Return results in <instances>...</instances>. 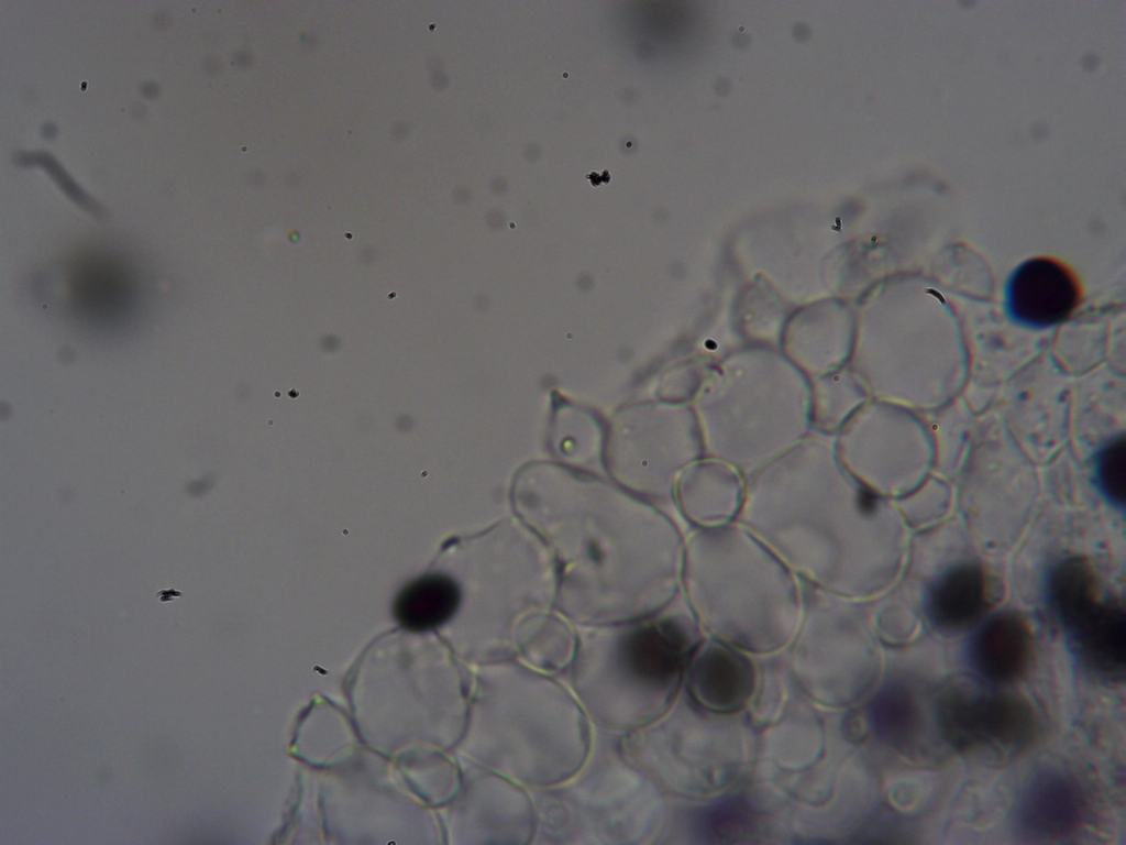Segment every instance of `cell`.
<instances>
[{"label":"cell","instance_id":"obj_10","mask_svg":"<svg viewBox=\"0 0 1126 845\" xmlns=\"http://www.w3.org/2000/svg\"><path fill=\"white\" fill-rule=\"evenodd\" d=\"M1033 655V636L1026 619L1005 611L990 618L971 646V659L987 680L1006 683L1019 679Z\"/></svg>","mask_w":1126,"mask_h":845},{"label":"cell","instance_id":"obj_4","mask_svg":"<svg viewBox=\"0 0 1126 845\" xmlns=\"http://www.w3.org/2000/svg\"><path fill=\"white\" fill-rule=\"evenodd\" d=\"M938 721L942 737L958 751L990 743L1011 749L1027 748L1038 731L1031 705L1011 693L973 696L951 691L941 698Z\"/></svg>","mask_w":1126,"mask_h":845},{"label":"cell","instance_id":"obj_14","mask_svg":"<svg viewBox=\"0 0 1126 845\" xmlns=\"http://www.w3.org/2000/svg\"><path fill=\"white\" fill-rule=\"evenodd\" d=\"M869 724L876 736L898 750L910 748L921 727L919 704L903 681L888 679L868 705Z\"/></svg>","mask_w":1126,"mask_h":845},{"label":"cell","instance_id":"obj_6","mask_svg":"<svg viewBox=\"0 0 1126 845\" xmlns=\"http://www.w3.org/2000/svg\"><path fill=\"white\" fill-rule=\"evenodd\" d=\"M689 660L688 690L698 705L737 714L752 702L759 676L747 652L705 636Z\"/></svg>","mask_w":1126,"mask_h":845},{"label":"cell","instance_id":"obj_17","mask_svg":"<svg viewBox=\"0 0 1126 845\" xmlns=\"http://www.w3.org/2000/svg\"><path fill=\"white\" fill-rule=\"evenodd\" d=\"M758 812L746 798L727 795L704 805L697 816L699 835L708 843H735L755 834Z\"/></svg>","mask_w":1126,"mask_h":845},{"label":"cell","instance_id":"obj_3","mask_svg":"<svg viewBox=\"0 0 1126 845\" xmlns=\"http://www.w3.org/2000/svg\"><path fill=\"white\" fill-rule=\"evenodd\" d=\"M802 585L803 616L791 643L795 680L820 705H852L870 688L874 671L862 600L840 596L803 580Z\"/></svg>","mask_w":1126,"mask_h":845},{"label":"cell","instance_id":"obj_16","mask_svg":"<svg viewBox=\"0 0 1126 845\" xmlns=\"http://www.w3.org/2000/svg\"><path fill=\"white\" fill-rule=\"evenodd\" d=\"M762 748L779 767L802 770L814 765L821 755L824 732L810 714L792 716L768 729Z\"/></svg>","mask_w":1126,"mask_h":845},{"label":"cell","instance_id":"obj_8","mask_svg":"<svg viewBox=\"0 0 1126 845\" xmlns=\"http://www.w3.org/2000/svg\"><path fill=\"white\" fill-rule=\"evenodd\" d=\"M744 493L746 478L731 464L707 456L687 465L681 478V506L696 529L737 520Z\"/></svg>","mask_w":1126,"mask_h":845},{"label":"cell","instance_id":"obj_15","mask_svg":"<svg viewBox=\"0 0 1126 845\" xmlns=\"http://www.w3.org/2000/svg\"><path fill=\"white\" fill-rule=\"evenodd\" d=\"M1047 597L1068 630L1103 597L1099 575L1090 561L1080 556L1059 561L1048 574Z\"/></svg>","mask_w":1126,"mask_h":845},{"label":"cell","instance_id":"obj_11","mask_svg":"<svg viewBox=\"0 0 1126 845\" xmlns=\"http://www.w3.org/2000/svg\"><path fill=\"white\" fill-rule=\"evenodd\" d=\"M1068 632L1091 668L1108 677L1124 674L1126 619L1125 607L1118 600L1102 597Z\"/></svg>","mask_w":1126,"mask_h":845},{"label":"cell","instance_id":"obj_13","mask_svg":"<svg viewBox=\"0 0 1126 845\" xmlns=\"http://www.w3.org/2000/svg\"><path fill=\"white\" fill-rule=\"evenodd\" d=\"M460 601V588L450 577L426 574L400 590L394 601L393 613L402 628L426 632L448 622Z\"/></svg>","mask_w":1126,"mask_h":845},{"label":"cell","instance_id":"obj_1","mask_svg":"<svg viewBox=\"0 0 1126 845\" xmlns=\"http://www.w3.org/2000/svg\"><path fill=\"white\" fill-rule=\"evenodd\" d=\"M881 494L852 476L834 446H796L746 478L738 522L796 575L830 593L864 600L875 589L873 530Z\"/></svg>","mask_w":1126,"mask_h":845},{"label":"cell","instance_id":"obj_7","mask_svg":"<svg viewBox=\"0 0 1126 845\" xmlns=\"http://www.w3.org/2000/svg\"><path fill=\"white\" fill-rule=\"evenodd\" d=\"M1080 301V288L1072 273L1049 257L1024 262L1006 286L1011 317L1025 326L1049 327L1066 320Z\"/></svg>","mask_w":1126,"mask_h":845},{"label":"cell","instance_id":"obj_18","mask_svg":"<svg viewBox=\"0 0 1126 845\" xmlns=\"http://www.w3.org/2000/svg\"><path fill=\"white\" fill-rule=\"evenodd\" d=\"M1095 478L1101 493L1116 507L1125 504L1126 443L1116 436L1102 447L1095 460Z\"/></svg>","mask_w":1126,"mask_h":845},{"label":"cell","instance_id":"obj_5","mask_svg":"<svg viewBox=\"0 0 1126 845\" xmlns=\"http://www.w3.org/2000/svg\"><path fill=\"white\" fill-rule=\"evenodd\" d=\"M703 633L693 611L682 617H662L627 636L622 660L639 681L664 691L672 690L686 658L705 638Z\"/></svg>","mask_w":1126,"mask_h":845},{"label":"cell","instance_id":"obj_2","mask_svg":"<svg viewBox=\"0 0 1126 845\" xmlns=\"http://www.w3.org/2000/svg\"><path fill=\"white\" fill-rule=\"evenodd\" d=\"M683 563L689 607L706 636L753 655L792 643L802 580L741 523L695 529Z\"/></svg>","mask_w":1126,"mask_h":845},{"label":"cell","instance_id":"obj_9","mask_svg":"<svg viewBox=\"0 0 1126 845\" xmlns=\"http://www.w3.org/2000/svg\"><path fill=\"white\" fill-rule=\"evenodd\" d=\"M1086 812L1080 786L1068 776L1045 772L1025 789L1017 808V822L1028 836L1057 839L1071 835Z\"/></svg>","mask_w":1126,"mask_h":845},{"label":"cell","instance_id":"obj_12","mask_svg":"<svg viewBox=\"0 0 1126 845\" xmlns=\"http://www.w3.org/2000/svg\"><path fill=\"white\" fill-rule=\"evenodd\" d=\"M990 608L987 579L976 563H963L945 572L931 586L928 614L945 630L973 625Z\"/></svg>","mask_w":1126,"mask_h":845}]
</instances>
